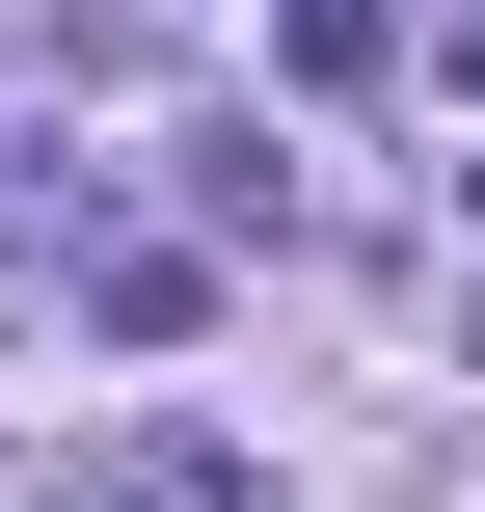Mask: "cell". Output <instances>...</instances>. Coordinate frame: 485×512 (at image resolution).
I'll list each match as a JSON object with an SVG mask.
<instances>
[]
</instances>
